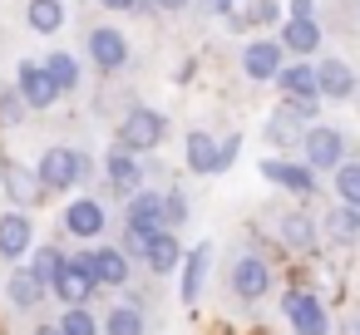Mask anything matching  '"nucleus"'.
I'll return each mask as SVG.
<instances>
[{"label": "nucleus", "instance_id": "58836bf2", "mask_svg": "<svg viewBox=\"0 0 360 335\" xmlns=\"http://www.w3.org/2000/svg\"><path fill=\"white\" fill-rule=\"evenodd\" d=\"M158 6H163V11H183V6H188V0H158Z\"/></svg>", "mask_w": 360, "mask_h": 335}, {"label": "nucleus", "instance_id": "f3484780", "mask_svg": "<svg viewBox=\"0 0 360 335\" xmlns=\"http://www.w3.org/2000/svg\"><path fill=\"white\" fill-rule=\"evenodd\" d=\"M316 74H321V94H326V99H350V94H355V74H350L345 60H326Z\"/></svg>", "mask_w": 360, "mask_h": 335}, {"label": "nucleus", "instance_id": "20e7f679", "mask_svg": "<svg viewBox=\"0 0 360 335\" xmlns=\"http://www.w3.org/2000/svg\"><path fill=\"white\" fill-rule=\"evenodd\" d=\"M158 138H163V114H153V109H134V114L124 119V129H119V143L134 148V153L153 148Z\"/></svg>", "mask_w": 360, "mask_h": 335}, {"label": "nucleus", "instance_id": "c85d7f7f", "mask_svg": "<svg viewBox=\"0 0 360 335\" xmlns=\"http://www.w3.org/2000/svg\"><path fill=\"white\" fill-rule=\"evenodd\" d=\"M335 192H340V202H345V207H355V212H360V163H345V168L335 173Z\"/></svg>", "mask_w": 360, "mask_h": 335}, {"label": "nucleus", "instance_id": "c756f323", "mask_svg": "<svg viewBox=\"0 0 360 335\" xmlns=\"http://www.w3.org/2000/svg\"><path fill=\"white\" fill-rule=\"evenodd\" d=\"M104 330L109 335H143V315L134 306H119V310H109V325Z\"/></svg>", "mask_w": 360, "mask_h": 335}, {"label": "nucleus", "instance_id": "72a5a7b5", "mask_svg": "<svg viewBox=\"0 0 360 335\" xmlns=\"http://www.w3.org/2000/svg\"><path fill=\"white\" fill-rule=\"evenodd\" d=\"M148 242H153V232H139V227L124 232V251H134V256H148Z\"/></svg>", "mask_w": 360, "mask_h": 335}, {"label": "nucleus", "instance_id": "393cba45", "mask_svg": "<svg viewBox=\"0 0 360 335\" xmlns=\"http://www.w3.org/2000/svg\"><path fill=\"white\" fill-rule=\"evenodd\" d=\"M291 50H301V55H311L316 45H321V30H316V20H286V35H281Z\"/></svg>", "mask_w": 360, "mask_h": 335}, {"label": "nucleus", "instance_id": "a878e982", "mask_svg": "<svg viewBox=\"0 0 360 335\" xmlns=\"http://www.w3.org/2000/svg\"><path fill=\"white\" fill-rule=\"evenodd\" d=\"M281 242H286V247H311V242H316V222L301 217V212L281 217Z\"/></svg>", "mask_w": 360, "mask_h": 335}, {"label": "nucleus", "instance_id": "aec40b11", "mask_svg": "<svg viewBox=\"0 0 360 335\" xmlns=\"http://www.w3.org/2000/svg\"><path fill=\"white\" fill-rule=\"evenodd\" d=\"M178 256H183V247H178V237H168V232H153V242H148V271H173L178 266Z\"/></svg>", "mask_w": 360, "mask_h": 335}, {"label": "nucleus", "instance_id": "dca6fc26", "mask_svg": "<svg viewBox=\"0 0 360 335\" xmlns=\"http://www.w3.org/2000/svg\"><path fill=\"white\" fill-rule=\"evenodd\" d=\"M262 178H271V183H281V188H291V192H301V197H311L316 192V178H311V168H296V163H262Z\"/></svg>", "mask_w": 360, "mask_h": 335}, {"label": "nucleus", "instance_id": "1a4fd4ad", "mask_svg": "<svg viewBox=\"0 0 360 335\" xmlns=\"http://www.w3.org/2000/svg\"><path fill=\"white\" fill-rule=\"evenodd\" d=\"M266 286H271V271H266V261H257V256H242V261H237V271H232V291H237L242 301H257V296H266Z\"/></svg>", "mask_w": 360, "mask_h": 335}, {"label": "nucleus", "instance_id": "9d476101", "mask_svg": "<svg viewBox=\"0 0 360 335\" xmlns=\"http://www.w3.org/2000/svg\"><path fill=\"white\" fill-rule=\"evenodd\" d=\"M0 178H6V192H11V202H20V207H30V202H40V178H30L15 158H6L0 163Z\"/></svg>", "mask_w": 360, "mask_h": 335}, {"label": "nucleus", "instance_id": "cd10ccee", "mask_svg": "<svg viewBox=\"0 0 360 335\" xmlns=\"http://www.w3.org/2000/svg\"><path fill=\"white\" fill-rule=\"evenodd\" d=\"M207 261H212V247H198V251L188 256V276H183V301H188V306L198 301V286H202V271H207Z\"/></svg>", "mask_w": 360, "mask_h": 335}, {"label": "nucleus", "instance_id": "7c9ffc66", "mask_svg": "<svg viewBox=\"0 0 360 335\" xmlns=\"http://www.w3.org/2000/svg\"><path fill=\"white\" fill-rule=\"evenodd\" d=\"M45 70L55 74V84H60V89H75V84H79V65H75L70 55H50V65H45Z\"/></svg>", "mask_w": 360, "mask_h": 335}, {"label": "nucleus", "instance_id": "4c0bfd02", "mask_svg": "<svg viewBox=\"0 0 360 335\" xmlns=\"http://www.w3.org/2000/svg\"><path fill=\"white\" fill-rule=\"evenodd\" d=\"M99 6H109V11H134L139 0H99Z\"/></svg>", "mask_w": 360, "mask_h": 335}, {"label": "nucleus", "instance_id": "e433bc0d", "mask_svg": "<svg viewBox=\"0 0 360 335\" xmlns=\"http://www.w3.org/2000/svg\"><path fill=\"white\" fill-rule=\"evenodd\" d=\"M311 6L316 0H291V20H311Z\"/></svg>", "mask_w": 360, "mask_h": 335}, {"label": "nucleus", "instance_id": "412c9836", "mask_svg": "<svg viewBox=\"0 0 360 335\" xmlns=\"http://www.w3.org/2000/svg\"><path fill=\"white\" fill-rule=\"evenodd\" d=\"M129 153H134V148H124V143L109 153V183H114V188H124V192H129V188H139V158H129Z\"/></svg>", "mask_w": 360, "mask_h": 335}, {"label": "nucleus", "instance_id": "0eeeda50", "mask_svg": "<svg viewBox=\"0 0 360 335\" xmlns=\"http://www.w3.org/2000/svg\"><path fill=\"white\" fill-rule=\"evenodd\" d=\"M79 266L99 281V286H124L129 281V261H124V251H89V256H79Z\"/></svg>", "mask_w": 360, "mask_h": 335}, {"label": "nucleus", "instance_id": "473e14b6", "mask_svg": "<svg viewBox=\"0 0 360 335\" xmlns=\"http://www.w3.org/2000/svg\"><path fill=\"white\" fill-rule=\"evenodd\" d=\"M271 15H276L271 0H252L247 11H237V25H262V20H271Z\"/></svg>", "mask_w": 360, "mask_h": 335}, {"label": "nucleus", "instance_id": "4be33fe9", "mask_svg": "<svg viewBox=\"0 0 360 335\" xmlns=\"http://www.w3.org/2000/svg\"><path fill=\"white\" fill-rule=\"evenodd\" d=\"M40 296H45V281L35 271H11V301L15 306H40Z\"/></svg>", "mask_w": 360, "mask_h": 335}, {"label": "nucleus", "instance_id": "9b49d317", "mask_svg": "<svg viewBox=\"0 0 360 335\" xmlns=\"http://www.w3.org/2000/svg\"><path fill=\"white\" fill-rule=\"evenodd\" d=\"M65 227H70V237H99L104 232V207L94 197H79V202H70Z\"/></svg>", "mask_w": 360, "mask_h": 335}, {"label": "nucleus", "instance_id": "f03ea898", "mask_svg": "<svg viewBox=\"0 0 360 335\" xmlns=\"http://www.w3.org/2000/svg\"><path fill=\"white\" fill-rule=\"evenodd\" d=\"M79 178H84V158H79L75 148H50V153L40 158V183H45V188H60V192H65V188H75Z\"/></svg>", "mask_w": 360, "mask_h": 335}, {"label": "nucleus", "instance_id": "f704fd0d", "mask_svg": "<svg viewBox=\"0 0 360 335\" xmlns=\"http://www.w3.org/2000/svg\"><path fill=\"white\" fill-rule=\"evenodd\" d=\"M0 119H6V124H20V99H15V94L0 99Z\"/></svg>", "mask_w": 360, "mask_h": 335}, {"label": "nucleus", "instance_id": "bb28decb", "mask_svg": "<svg viewBox=\"0 0 360 335\" xmlns=\"http://www.w3.org/2000/svg\"><path fill=\"white\" fill-rule=\"evenodd\" d=\"M65 266H70V261H65V256H60L55 247H40V251H35V261H30V271H35V276H40L45 286H55V281L65 276Z\"/></svg>", "mask_w": 360, "mask_h": 335}, {"label": "nucleus", "instance_id": "f8f14e48", "mask_svg": "<svg viewBox=\"0 0 360 335\" xmlns=\"http://www.w3.org/2000/svg\"><path fill=\"white\" fill-rule=\"evenodd\" d=\"M94 286H99V281H94V276H89V271H84L79 261H70V266H65V276L55 281V296H60L65 306H84Z\"/></svg>", "mask_w": 360, "mask_h": 335}, {"label": "nucleus", "instance_id": "6ab92c4d", "mask_svg": "<svg viewBox=\"0 0 360 335\" xmlns=\"http://www.w3.org/2000/svg\"><path fill=\"white\" fill-rule=\"evenodd\" d=\"M183 153H188V168H193V173H217V168H222V148H217L207 133H188V148H183Z\"/></svg>", "mask_w": 360, "mask_h": 335}, {"label": "nucleus", "instance_id": "ddd939ff", "mask_svg": "<svg viewBox=\"0 0 360 335\" xmlns=\"http://www.w3.org/2000/svg\"><path fill=\"white\" fill-rule=\"evenodd\" d=\"M89 55L99 60V70H119V65L129 60V45H124L119 30H94V35H89Z\"/></svg>", "mask_w": 360, "mask_h": 335}, {"label": "nucleus", "instance_id": "a211bd4d", "mask_svg": "<svg viewBox=\"0 0 360 335\" xmlns=\"http://www.w3.org/2000/svg\"><path fill=\"white\" fill-rule=\"evenodd\" d=\"M0 251L6 256H25L30 251V217H20V212L0 217Z\"/></svg>", "mask_w": 360, "mask_h": 335}, {"label": "nucleus", "instance_id": "b1692460", "mask_svg": "<svg viewBox=\"0 0 360 335\" xmlns=\"http://www.w3.org/2000/svg\"><path fill=\"white\" fill-rule=\"evenodd\" d=\"M60 20H65V6H60V0H30V25H35L40 35H55Z\"/></svg>", "mask_w": 360, "mask_h": 335}, {"label": "nucleus", "instance_id": "39448f33", "mask_svg": "<svg viewBox=\"0 0 360 335\" xmlns=\"http://www.w3.org/2000/svg\"><path fill=\"white\" fill-rule=\"evenodd\" d=\"M20 99H25L30 109H50V104L60 99L55 74H50V70H40V65H20Z\"/></svg>", "mask_w": 360, "mask_h": 335}, {"label": "nucleus", "instance_id": "6e6552de", "mask_svg": "<svg viewBox=\"0 0 360 335\" xmlns=\"http://www.w3.org/2000/svg\"><path fill=\"white\" fill-rule=\"evenodd\" d=\"M163 222H168V197L139 192V197L129 202V227H139V232H163Z\"/></svg>", "mask_w": 360, "mask_h": 335}, {"label": "nucleus", "instance_id": "f257e3e1", "mask_svg": "<svg viewBox=\"0 0 360 335\" xmlns=\"http://www.w3.org/2000/svg\"><path fill=\"white\" fill-rule=\"evenodd\" d=\"M306 119H316V104H296V99H286L276 114H271V124H266V138L276 143V148H291V143H306Z\"/></svg>", "mask_w": 360, "mask_h": 335}, {"label": "nucleus", "instance_id": "7ed1b4c3", "mask_svg": "<svg viewBox=\"0 0 360 335\" xmlns=\"http://www.w3.org/2000/svg\"><path fill=\"white\" fill-rule=\"evenodd\" d=\"M286 320H291L296 335H326V330H330L326 306H321L316 296H306V291H291V296H286Z\"/></svg>", "mask_w": 360, "mask_h": 335}, {"label": "nucleus", "instance_id": "423d86ee", "mask_svg": "<svg viewBox=\"0 0 360 335\" xmlns=\"http://www.w3.org/2000/svg\"><path fill=\"white\" fill-rule=\"evenodd\" d=\"M301 148H306V163H311V168H340V153H345V138H340L335 129H311Z\"/></svg>", "mask_w": 360, "mask_h": 335}, {"label": "nucleus", "instance_id": "2f4dec72", "mask_svg": "<svg viewBox=\"0 0 360 335\" xmlns=\"http://www.w3.org/2000/svg\"><path fill=\"white\" fill-rule=\"evenodd\" d=\"M60 330H65V335H99V325H94V315H89L84 306H70V315H65Z\"/></svg>", "mask_w": 360, "mask_h": 335}, {"label": "nucleus", "instance_id": "ea45409f", "mask_svg": "<svg viewBox=\"0 0 360 335\" xmlns=\"http://www.w3.org/2000/svg\"><path fill=\"white\" fill-rule=\"evenodd\" d=\"M40 335H65V330H40Z\"/></svg>", "mask_w": 360, "mask_h": 335}, {"label": "nucleus", "instance_id": "5701e85b", "mask_svg": "<svg viewBox=\"0 0 360 335\" xmlns=\"http://www.w3.org/2000/svg\"><path fill=\"white\" fill-rule=\"evenodd\" d=\"M326 232H330L335 242H355V237H360V212L340 202V207H335V212L326 217Z\"/></svg>", "mask_w": 360, "mask_h": 335}, {"label": "nucleus", "instance_id": "2eb2a0df", "mask_svg": "<svg viewBox=\"0 0 360 335\" xmlns=\"http://www.w3.org/2000/svg\"><path fill=\"white\" fill-rule=\"evenodd\" d=\"M281 89H286V99H296V104H316L321 74L306 70V65H291V70H281Z\"/></svg>", "mask_w": 360, "mask_h": 335}, {"label": "nucleus", "instance_id": "4468645a", "mask_svg": "<svg viewBox=\"0 0 360 335\" xmlns=\"http://www.w3.org/2000/svg\"><path fill=\"white\" fill-rule=\"evenodd\" d=\"M242 65H247V74H252V79H281V50H276V45H266V40L247 45Z\"/></svg>", "mask_w": 360, "mask_h": 335}, {"label": "nucleus", "instance_id": "c9c22d12", "mask_svg": "<svg viewBox=\"0 0 360 335\" xmlns=\"http://www.w3.org/2000/svg\"><path fill=\"white\" fill-rule=\"evenodd\" d=\"M183 217H188V207H183V197H173V192H168V222H183Z\"/></svg>", "mask_w": 360, "mask_h": 335}]
</instances>
